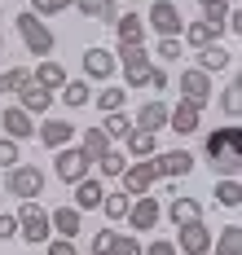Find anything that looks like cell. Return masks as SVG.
I'll return each instance as SVG.
<instances>
[{"mask_svg":"<svg viewBox=\"0 0 242 255\" xmlns=\"http://www.w3.org/2000/svg\"><path fill=\"white\" fill-rule=\"evenodd\" d=\"M176 251L181 255H212V238L216 233L203 225V220H189V225H176Z\"/></svg>","mask_w":242,"mask_h":255,"instance_id":"cell-6","label":"cell"},{"mask_svg":"<svg viewBox=\"0 0 242 255\" xmlns=\"http://www.w3.org/2000/svg\"><path fill=\"white\" fill-rule=\"evenodd\" d=\"M18 238H22V242H31V247H40V242H49V238H53L49 211L35 203V198H27V203L18 207Z\"/></svg>","mask_w":242,"mask_h":255,"instance_id":"cell-2","label":"cell"},{"mask_svg":"<svg viewBox=\"0 0 242 255\" xmlns=\"http://www.w3.org/2000/svg\"><path fill=\"white\" fill-rule=\"evenodd\" d=\"M181 44H189V49H207V44H216V31H212L207 22H185Z\"/></svg>","mask_w":242,"mask_h":255,"instance_id":"cell-30","label":"cell"},{"mask_svg":"<svg viewBox=\"0 0 242 255\" xmlns=\"http://www.w3.org/2000/svg\"><path fill=\"white\" fill-rule=\"evenodd\" d=\"M119 180H123V194H128V198H141V194H150V189L159 185V176H154V163H150V158H136V163H128Z\"/></svg>","mask_w":242,"mask_h":255,"instance_id":"cell-7","label":"cell"},{"mask_svg":"<svg viewBox=\"0 0 242 255\" xmlns=\"http://www.w3.org/2000/svg\"><path fill=\"white\" fill-rule=\"evenodd\" d=\"M18 106H22L27 115H44V110L53 106V93H49V88H40L35 79H27V84L18 88Z\"/></svg>","mask_w":242,"mask_h":255,"instance_id":"cell-15","label":"cell"},{"mask_svg":"<svg viewBox=\"0 0 242 255\" xmlns=\"http://www.w3.org/2000/svg\"><path fill=\"white\" fill-rule=\"evenodd\" d=\"M44 247H49V255H80V247H75V238H49Z\"/></svg>","mask_w":242,"mask_h":255,"instance_id":"cell-43","label":"cell"},{"mask_svg":"<svg viewBox=\"0 0 242 255\" xmlns=\"http://www.w3.org/2000/svg\"><path fill=\"white\" fill-rule=\"evenodd\" d=\"M110 242H115V229H102V233H93V242H88V251L93 255H110Z\"/></svg>","mask_w":242,"mask_h":255,"instance_id":"cell-42","label":"cell"},{"mask_svg":"<svg viewBox=\"0 0 242 255\" xmlns=\"http://www.w3.org/2000/svg\"><path fill=\"white\" fill-rule=\"evenodd\" d=\"M13 26H18V35H22V44H27L31 57H49V53L57 49V35L49 31V22H44V18H35L31 9H22V13L13 18Z\"/></svg>","mask_w":242,"mask_h":255,"instance_id":"cell-1","label":"cell"},{"mask_svg":"<svg viewBox=\"0 0 242 255\" xmlns=\"http://www.w3.org/2000/svg\"><path fill=\"white\" fill-rule=\"evenodd\" d=\"M115 35H119V44H145V13H119Z\"/></svg>","mask_w":242,"mask_h":255,"instance_id":"cell-19","label":"cell"},{"mask_svg":"<svg viewBox=\"0 0 242 255\" xmlns=\"http://www.w3.org/2000/svg\"><path fill=\"white\" fill-rule=\"evenodd\" d=\"M141 255H181V251H176V242H172V238H154Z\"/></svg>","mask_w":242,"mask_h":255,"instance_id":"cell-44","label":"cell"},{"mask_svg":"<svg viewBox=\"0 0 242 255\" xmlns=\"http://www.w3.org/2000/svg\"><path fill=\"white\" fill-rule=\"evenodd\" d=\"M53 163H57V176L66 180V185H80V180L88 176V167H93V158H88L80 145H75V150H71V145H62Z\"/></svg>","mask_w":242,"mask_h":255,"instance_id":"cell-8","label":"cell"},{"mask_svg":"<svg viewBox=\"0 0 242 255\" xmlns=\"http://www.w3.org/2000/svg\"><path fill=\"white\" fill-rule=\"evenodd\" d=\"M49 225H53L57 238H75V233L84 229V211L80 207H57L53 216H49Z\"/></svg>","mask_w":242,"mask_h":255,"instance_id":"cell-20","label":"cell"},{"mask_svg":"<svg viewBox=\"0 0 242 255\" xmlns=\"http://www.w3.org/2000/svg\"><path fill=\"white\" fill-rule=\"evenodd\" d=\"M154 154H159L154 132H141V128H132V132H128V158H154Z\"/></svg>","mask_w":242,"mask_h":255,"instance_id":"cell-27","label":"cell"},{"mask_svg":"<svg viewBox=\"0 0 242 255\" xmlns=\"http://www.w3.org/2000/svg\"><path fill=\"white\" fill-rule=\"evenodd\" d=\"M154 176L159 180H176V176H189L194 172V154L189 150H167V154H154Z\"/></svg>","mask_w":242,"mask_h":255,"instance_id":"cell-11","label":"cell"},{"mask_svg":"<svg viewBox=\"0 0 242 255\" xmlns=\"http://www.w3.org/2000/svg\"><path fill=\"white\" fill-rule=\"evenodd\" d=\"M154 57H167V62L181 57V40H159V44H154Z\"/></svg>","mask_w":242,"mask_h":255,"instance_id":"cell-47","label":"cell"},{"mask_svg":"<svg viewBox=\"0 0 242 255\" xmlns=\"http://www.w3.org/2000/svg\"><path fill=\"white\" fill-rule=\"evenodd\" d=\"M0 57H4V35H0Z\"/></svg>","mask_w":242,"mask_h":255,"instance_id":"cell-50","label":"cell"},{"mask_svg":"<svg viewBox=\"0 0 242 255\" xmlns=\"http://www.w3.org/2000/svg\"><path fill=\"white\" fill-rule=\"evenodd\" d=\"M167 220H172V225L203 220V203H198V198H172V203H167Z\"/></svg>","mask_w":242,"mask_h":255,"instance_id":"cell-25","label":"cell"},{"mask_svg":"<svg viewBox=\"0 0 242 255\" xmlns=\"http://www.w3.org/2000/svg\"><path fill=\"white\" fill-rule=\"evenodd\" d=\"M145 26H150L159 40H181L185 18H181V9H176L172 0H154V4H150V13H145Z\"/></svg>","mask_w":242,"mask_h":255,"instance_id":"cell-3","label":"cell"},{"mask_svg":"<svg viewBox=\"0 0 242 255\" xmlns=\"http://www.w3.org/2000/svg\"><path fill=\"white\" fill-rule=\"evenodd\" d=\"M198 4H207V0H198Z\"/></svg>","mask_w":242,"mask_h":255,"instance_id":"cell-52","label":"cell"},{"mask_svg":"<svg viewBox=\"0 0 242 255\" xmlns=\"http://www.w3.org/2000/svg\"><path fill=\"white\" fill-rule=\"evenodd\" d=\"M216 203L229 207V211H238V207H242V185H238V176L216 180Z\"/></svg>","mask_w":242,"mask_h":255,"instance_id":"cell-31","label":"cell"},{"mask_svg":"<svg viewBox=\"0 0 242 255\" xmlns=\"http://www.w3.org/2000/svg\"><path fill=\"white\" fill-rule=\"evenodd\" d=\"M212 75H207V71H198V66H185V71H181V97H185V102H194V106H207L212 102Z\"/></svg>","mask_w":242,"mask_h":255,"instance_id":"cell-10","label":"cell"},{"mask_svg":"<svg viewBox=\"0 0 242 255\" xmlns=\"http://www.w3.org/2000/svg\"><path fill=\"white\" fill-rule=\"evenodd\" d=\"M97 22H102V26H115V22H119V0H106V4H102Z\"/></svg>","mask_w":242,"mask_h":255,"instance_id":"cell-46","label":"cell"},{"mask_svg":"<svg viewBox=\"0 0 242 255\" xmlns=\"http://www.w3.org/2000/svg\"><path fill=\"white\" fill-rule=\"evenodd\" d=\"M102 198H106V185H102V180L84 176L80 185H75V207H80V211H97Z\"/></svg>","mask_w":242,"mask_h":255,"instance_id":"cell-22","label":"cell"},{"mask_svg":"<svg viewBox=\"0 0 242 255\" xmlns=\"http://www.w3.org/2000/svg\"><path fill=\"white\" fill-rule=\"evenodd\" d=\"M229 13H234V0H207L198 22H207L216 31V40H220V31H225V22H229Z\"/></svg>","mask_w":242,"mask_h":255,"instance_id":"cell-24","label":"cell"},{"mask_svg":"<svg viewBox=\"0 0 242 255\" xmlns=\"http://www.w3.org/2000/svg\"><path fill=\"white\" fill-rule=\"evenodd\" d=\"M212 251L216 255H242V229L238 225H225V229L212 238Z\"/></svg>","mask_w":242,"mask_h":255,"instance_id":"cell-28","label":"cell"},{"mask_svg":"<svg viewBox=\"0 0 242 255\" xmlns=\"http://www.w3.org/2000/svg\"><path fill=\"white\" fill-rule=\"evenodd\" d=\"M198 124H203V106H194V102H181L176 106H167V128L176 132V136H189V132H198Z\"/></svg>","mask_w":242,"mask_h":255,"instance_id":"cell-12","label":"cell"},{"mask_svg":"<svg viewBox=\"0 0 242 255\" xmlns=\"http://www.w3.org/2000/svg\"><path fill=\"white\" fill-rule=\"evenodd\" d=\"M102 4H106V0H75V9H80L84 18H97V13H102Z\"/></svg>","mask_w":242,"mask_h":255,"instance_id":"cell-49","label":"cell"},{"mask_svg":"<svg viewBox=\"0 0 242 255\" xmlns=\"http://www.w3.org/2000/svg\"><path fill=\"white\" fill-rule=\"evenodd\" d=\"M9 238H18V216L0 211V242H9Z\"/></svg>","mask_w":242,"mask_h":255,"instance_id":"cell-45","label":"cell"},{"mask_svg":"<svg viewBox=\"0 0 242 255\" xmlns=\"http://www.w3.org/2000/svg\"><path fill=\"white\" fill-rule=\"evenodd\" d=\"M35 132H40V145H49V150H62V145H71V136H75V128L66 124V119H44Z\"/></svg>","mask_w":242,"mask_h":255,"instance_id":"cell-16","label":"cell"},{"mask_svg":"<svg viewBox=\"0 0 242 255\" xmlns=\"http://www.w3.org/2000/svg\"><path fill=\"white\" fill-rule=\"evenodd\" d=\"M123 102H128V93H123V88H115V84H106L102 93H93V106H97L102 115H115V110H123Z\"/></svg>","mask_w":242,"mask_h":255,"instance_id":"cell-32","label":"cell"},{"mask_svg":"<svg viewBox=\"0 0 242 255\" xmlns=\"http://www.w3.org/2000/svg\"><path fill=\"white\" fill-rule=\"evenodd\" d=\"M212 167L220 172V176H238V172H242V150H220L212 158Z\"/></svg>","mask_w":242,"mask_h":255,"instance_id":"cell-36","label":"cell"},{"mask_svg":"<svg viewBox=\"0 0 242 255\" xmlns=\"http://www.w3.org/2000/svg\"><path fill=\"white\" fill-rule=\"evenodd\" d=\"M110 255H141V242H136L132 233H115V242H110Z\"/></svg>","mask_w":242,"mask_h":255,"instance_id":"cell-40","label":"cell"},{"mask_svg":"<svg viewBox=\"0 0 242 255\" xmlns=\"http://www.w3.org/2000/svg\"><path fill=\"white\" fill-rule=\"evenodd\" d=\"M31 79H35V84H40V88H49V93H57V88H62V84H66V66H62V62H53V57H40V66H35V71H31Z\"/></svg>","mask_w":242,"mask_h":255,"instance_id":"cell-18","label":"cell"},{"mask_svg":"<svg viewBox=\"0 0 242 255\" xmlns=\"http://www.w3.org/2000/svg\"><path fill=\"white\" fill-rule=\"evenodd\" d=\"M115 62L123 66V79H128V88H145V75H150V53H145V44H119V53H115Z\"/></svg>","mask_w":242,"mask_h":255,"instance_id":"cell-5","label":"cell"},{"mask_svg":"<svg viewBox=\"0 0 242 255\" xmlns=\"http://www.w3.org/2000/svg\"><path fill=\"white\" fill-rule=\"evenodd\" d=\"M97 167H102V176H106V180H115V176H123V167H128V154L110 150L106 158H97Z\"/></svg>","mask_w":242,"mask_h":255,"instance_id":"cell-38","label":"cell"},{"mask_svg":"<svg viewBox=\"0 0 242 255\" xmlns=\"http://www.w3.org/2000/svg\"><path fill=\"white\" fill-rule=\"evenodd\" d=\"M102 132H106L110 141H128V132H132V119H128L123 110H115V115H106V124H102Z\"/></svg>","mask_w":242,"mask_h":255,"instance_id":"cell-34","label":"cell"},{"mask_svg":"<svg viewBox=\"0 0 242 255\" xmlns=\"http://www.w3.org/2000/svg\"><path fill=\"white\" fill-rule=\"evenodd\" d=\"M234 66V53L225 49V44H207V49H198V71H229Z\"/></svg>","mask_w":242,"mask_h":255,"instance_id":"cell-23","label":"cell"},{"mask_svg":"<svg viewBox=\"0 0 242 255\" xmlns=\"http://www.w3.org/2000/svg\"><path fill=\"white\" fill-rule=\"evenodd\" d=\"M4 189L13 194V198H40L44 194V172L40 167H31V163H18V167H9L4 172Z\"/></svg>","mask_w":242,"mask_h":255,"instance_id":"cell-4","label":"cell"},{"mask_svg":"<svg viewBox=\"0 0 242 255\" xmlns=\"http://www.w3.org/2000/svg\"><path fill=\"white\" fill-rule=\"evenodd\" d=\"M220 110H225L229 119H238V115H242V79H229V88L220 93Z\"/></svg>","mask_w":242,"mask_h":255,"instance_id":"cell-35","label":"cell"},{"mask_svg":"<svg viewBox=\"0 0 242 255\" xmlns=\"http://www.w3.org/2000/svg\"><path fill=\"white\" fill-rule=\"evenodd\" d=\"M27 79H31V71H27V66H9V71L0 75V97H4V93H18V88H22Z\"/></svg>","mask_w":242,"mask_h":255,"instance_id":"cell-37","label":"cell"},{"mask_svg":"<svg viewBox=\"0 0 242 255\" xmlns=\"http://www.w3.org/2000/svg\"><path fill=\"white\" fill-rule=\"evenodd\" d=\"M115 66H119V62H115V53H110V49H97V44H93V49H84V75H88V79L110 84Z\"/></svg>","mask_w":242,"mask_h":255,"instance_id":"cell-14","label":"cell"},{"mask_svg":"<svg viewBox=\"0 0 242 255\" xmlns=\"http://www.w3.org/2000/svg\"><path fill=\"white\" fill-rule=\"evenodd\" d=\"M57 93H62V102L71 106V110H80V106L93 102V88H88V79H66Z\"/></svg>","mask_w":242,"mask_h":255,"instance_id":"cell-29","label":"cell"},{"mask_svg":"<svg viewBox=\"0 0 242 255\" xmlns=\"http://www.w3.org/2000/svg\"><path fill=\"white\" fill-rule=\"evenodd\" d=\"M80 150L97 163V158H106L110 154V136L102 132V128H84V136H80Z\"/></svg>","mask_w":242,"mask_h":255,"instance_id":"cell-26","label":"cell"},{"mask_svg":"<svg viewBox=\"0 0 242 255\" xmlns=\"http://www.w3.org/2000/svg\"><path fill=\"white\" fill-rule=\"evenodd\" d=\"M71 4H75V0H71Z\"/></svg>","mask_w":242,"mask_h":255,"instance_id":"cell-53","label":"cell"},{"mask_svg":"<svg viewBox=\"0 0 242 255\" xmlns=\"http://www.w3.org/2000/svg\"><path fill=\"white\" fill-rule=\"evenodd\" d=\"M145 84H150V88H167V71H163V66H150V75H145Z\"/></svg>","mask_w":242,"mask_h":255,"instance_id":"cell-48","label":"cell"},{"mask_svg":"<svg viewBox=\"0 0 242 255\" xmlns=\"http://www.w3.org/2000/svg\"><path fill=\"white\" fill-rule=\"evenodd\" d=\"M128 225H132V233H150L154 225L163 220V207L159 198H150V194H141V198H132V207H128V216H123Z\"/></svg>","mask_w":242,"mask_h":255,"instance_id":"cell-9","label":"cell"},{"mask_svg":"<svg viewBox=\"0 0 242 255\" xmlns=\"http://www.w3.org/2000/svg\"><path fill=\"white\" fill-rule=\"evenodd\" d=\"M0 128H4V136H9V141H27V136H35V119H31L22 106H4Z\"/></svg>","mask_w":242,"mask_h":255,"instance_id":"cell-13","label":"cell"},{"mask_svg":"<svg viewBox=\"0 0 242 255\" xmlns=\"http://www.w3.org/2000/svg\"><path fill=\"white\" fill-rule=\"evenodd\" d=\"M0 22H4V13H0Z\"/></svg>","mask_w":242,"mask_h":255,"instance_id":"cell-51","label":"cell"},{"mask_svg":"<svg viewBox=\"0 0 242 255\" xmlns=\"http://www.w3.org/2000/svg\"><path fill=\"white\" fill-rule=\"evenodd\" d=\"M132 128H141V132H163V128H167V106L163 102H145L136 110Z\"/></svg>","mask_w":242,"mask_h":255,"instance_id":"cell-21","label":"cell"},{"mask_svg":"<svg viewBox=\"0 0 242 255\" xmlns=\"http://www.w3.org/2000/svg\"><path fill=\"white\" fill-rule=\"evenodd\" d=\"M203 150H207V158H216L220 150H242V128H216V132H207V141H203Z\"/></svg>","mask_w":242,"mask_h":255,"instance_id":"cell-17","label":"cell"},{"mask_svg":"<svg viewBox=\"0 0 242 255\" xmlns=\"http://www.w3.org/2000/svg\"><path fill=\"white\" fill-rule=\"evenodd\" d=\"M66 4H71V0H31V13H35V18H53Z\"/></svg>","mask_w":242,"mask_h":255,"instance_id":"cell-41","label":"cell"},{"mask_svg":"<svg viewBox=\"0 0 242 255\" xmlns=\"http://www.w3.org/2000/svg\"><path fill=\"white\" fill-rule=\"evenodd\" d=\"M18 163H22V150H18V141L0 136V167L9 172V167H18Z\"/></svg>","mask_w":242,"mask_h":255,"instance_id":"cell-39","label":"cell"},{"mask_svg":"<svg viewBox=\"0 0 242 255\" xmlns=\"http://www.w3.org/2000/svg\"><path fill=\"white\" fill-rule=\"evenodd\" d=\"M128 207H132V198H128L123 189H115V194H106V198H102V211H106L110 225H115V220H123V216H128Z\"/></svg>","mask_w":242,"mask_h":255,"instance_id":"cell-33","label":"cell"}]
</instances>
